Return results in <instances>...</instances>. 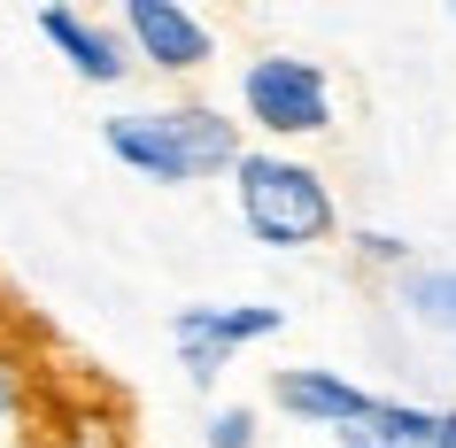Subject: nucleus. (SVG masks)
Masks as SVG:
<instances>
[{"mask_svg": "<svg viewBox=\"0 0 456 448\" xmlns=\"http://www.w3.org/2000/svg\"><path fill=\"white\" fill-rule=\"evenodd\" d=\"M101 147L147 186H201V178H232L248 132L216 101H155V109L101 117Z\"/></svg>", "mask_w": 456, "mask_h": 448, "instance_id": "obj_1", "label": "nucleus"}, {"mask_svg": "<svg viewBox=\"0 0 456 448\" xmlns=\"http://www.w3.org/2000/svg\"><path fill=\"white\" fill-rule=\"evenodd\" d=\"M232 124L256 132V147H302V140H325L340 124V101H333V77L325 62L294 47H264L248 54L240 77H232Z\"/></svg>", "mask_w": 456, "mask_h": 448, "instance_id": "obj_3", "label": "nucleus"}, {"mask_svg": "<svg viewBox=\"0 0 456 448\" xmlns=\"http://www.w3.org/2000/svg\"><path fill=\"white\" fill-rule=\"evenodd\" d=\"M47 448H132V433L109 402H70V410H54Z\"/></svg>", "mask_w": 456, "mask_h": 448, "instance_id": "obj_10", "label": "nucleus"}, {"mask_svg": "<svg viewBox=\"0 0 456 448\" xmlns=\"http://www.w3.org/2000/svg\"><path fill=\"white\" fill-rule=\"evenodd\" d=\"M201 441H209V448H256V441H264V418H256V402H216L209 425H201Z\"/></svg>", "mask_w": 456, "mask_h": 448, "instance_id": "obj_11", "label": "nucleus"}, {"mask_svg": "<svg viewBox=\"0 0 456 448\" xmlns=\"http://www.w3.org/2000/svg\"><path fill=\"white\" fill-rule=\"evenodd\" d=\"M441 448H456V410H441Z\"/></svg>", "mask_w": 456, "mask_h": 448, "instance_id": "obj_14", "label": "nucleus"}, {"mask_svg": "<svg viewBox=\"0 0 456 448\" xmlns=\"http://www.w3.org/2000/svg\"><path fill=\"white\" fill-rule=\"evenodd\" d=\"M109 24H117V39L132 47V70L201 77L216 62V24H201V16L178 8V0H124Z\"/></svg>", "mask_w": 456, "mask_h": 448, "instance_id": "obj_5", "label": "nucleus"}, {"mask_svg": "<svg viewBox=\"0 0 456 448\" xmlns=\"http://www.w3.org/2000/svg\"><path fill=\"white\" fill-rule=\"evenodd\" d=\"M279 332H287L279 302H186V309H170V348H178L193 387H216L232 371V355L264 348Z\"/></svg>", "mask_w": 456, "mask_h": 448, "instance_id": "obj_4", "label": "nucleus"}, {"mask_svg": "<svg viewBox=\"0 0 456 448\" xmlns=\"http://www.w3.org/2000/svg\"><path fill=\"white\" fill-rule=\"evenodd\" d=\"M348 256H356L363 271H395V279H403V271H410V240L403 232H379V224H356V232H348Z\"/></svg>", "mask_w": 456, "mask_h": 448, "instance_id": "obj_12", "label": "nucleus"}, {"mask_svg": "<svg viewBox=\"0 0 456 448\" xmlns=\"http://www.w3.org/2000/svg\"><path fill=\"white\" fill-rule=\"evenodd\" d=\"M340 448H441V410L433 402H403V395H379V410L348 433H333Z\"/></svg>", "mask_w": 456, "mask_h": 448, "instance_id": "obj_8", "label": "nucleus"}, {"mask_svg": "<svg viewBox=\"0 0 456 448\" xmlns=\"http://www.w3.org/2000/svg\"><path fill=\"white\" fill-rule=\"evenodd\" d=\"M31 24H39V39H47L62 62H70V77H86V86H101V94L132 77V47L117 39V24H109V16H86V8H62V0H47Z\"/></svg>", "mask_w": 456, "mask_h": 448, "instance_id": "obj_7", "label": "nucleus"}, {"mask_svg": "<svg viewBox=\"0 0 456 448\" xmlns=\"http://www.w3.org/2000/svg\"><path fill=\"white\" fill-rule=\"evenodd\" d=\"M395 302L418 332L433 340H456V263H410L403 279H395Z\"/></svg>", "mask_w": 456, "mask_h": 448, "instance_id": "obj_9", "label": "nucleus"}, {"mask_svg": "<svg viewBox=\"0 0 456 448\" xmlns=\"http://www.w3.org/2000/svg\"><path fill=\"white\" fill-rule=\"evenodd\" d=\"M271 410L294 425H317V433H348L379 410V395L356 387L348 371H333V363H279L271 371Z\"/></svg>", "mask_w": 456, "mask_h": 448, "instance_id": "obj_6", "label": "nucleus"}, {"mask_svg": "<svg viewBox=\"0 0 456 448\" xmlns=\"http://www.w3.org/2000/svg\"><path fill=\"white\" fill-rule=\"evenodd\" d=\"M232 216L256 248H279V256H310V248L340 240L333 178L310 155H287V147H248L232 163Z\"/></svg>", "mask_w": 456, "mask_h": 448, "instance_id": "obj_2", "label": "nucleus"}, {"mask_svg": "<svg viewBox=\"0 0 456 448\" xmlns=\"http://www.w3.org/2000/svg\"><path fill=\"white\" fill-rule=\"evenodd\" d=\"M16 410H24V387H16V371H8V363H0V425L16 418Z\"/></svg>", "mask_w": 456, "mask_h": 448, "instance_id": "obj_13", "label": "nucleus"}]
</instances>
